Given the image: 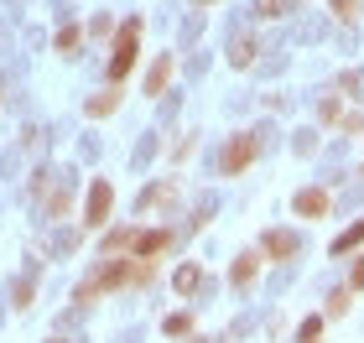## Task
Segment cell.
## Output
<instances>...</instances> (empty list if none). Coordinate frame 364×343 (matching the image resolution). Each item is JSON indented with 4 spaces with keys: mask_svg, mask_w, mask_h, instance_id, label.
Instances as JSON below:
<instances>
[{
    "mask_svg": "<svg viewBox=\"0 0 364 343\" xmlns=\"http://www.w3.org/2000/svg\"><path fill=\"white\" fill-rule=\"evenodd\" d=\"M109 214H114V187L99 177V183H89V198H84V224L89 229H105L109 224Z\"/></svg>",
    "mask_w": 364,
    "mask_h": 343,
    "instance_id": "277c9868",
    "label": "cell"
},
{
    "mask_svg": "<svg viewBox=\"0 0 364 343\" xmlns=\"http://www.w3.org/2000/svg\"><path fill=\"white\" fill-rule=\"evenodd\" d=\"M359 244H364V219L343 229V234H338L333 244H328V255H349V250H359Z\"/></svg>",
    "mask_w": 364,
    "mask_h": 343,
    "instance_id": "7c38bea8",
    "label": "cell"
},
{
    "mask_svg": "<svg viewBox=\"0 0 364 343\" xmlns=\"http://www.w3.org/2000/svg\"><path fill=\"white\" fill-rule=\"evenodd\" d=\"M167 84H172V58L161 53L151 68H146V78H141V94L146 99H156V94H167Z\"/></svg>",
    "mask_w": 364,
    "mask_h": 343,
    "instance_id": "ba28073f",
    "label": "cell"
},
{
    "mask_svg": "<svg viewBox=\"0 0 364 343\" xmlns=\"http://www.w3.org/2000/svg\"><path fill=\"white\" fill-rule=\"evenodd\" d=\"M114 109H120V89H105V94H89V99H84V114H89V120H105V114H114Z\"/></svg>",
    "mask_w": 364,
    "mask_h": 343,
    "instance_id": "8fae6325",
    "label": "cell"
},
{
    "mask_svg": "<svg viewBox=\"0 0 364 343\" xmlns=\"http://www.w3.org/2000/svg\"><path fill=\"white\" fill-rule=\"evenodd\" d=\"M328 11H333L338 21H349V26L359 21V0H328Z\"/></svg>",
    "mask_w": 364,
    "mask_h": 343,
    "instance_id": "ffe728a7",
    "label": "cell"
},
{
    "mask_svg": "<svg viewBox=\"0 0 364 343\" xmlns=\"http://www.w3.org/2000/svg\"><path fill=\"white\" fill-rule=\"evenodd\" d=\"M136 58H141V16L114 26V58H109V84L120 89L130 73H136Z\"/></svg>",
    "mask_w": 364,
    "mask_h": 343,
    "instance_id": "7a4b0ae2",
    "label": "cell"
},
{
    "mask_svg": "<svg viewBox=\"0 0 364 343\" xmlns=\"http://www.w3.org/2000/svg\"><path fill=\"white\" fill-rule=\"evenodd\" d=\"M172 229H136L130 234V255L136 260H151V255H161V250H172Z\"/></svg>",
    "mask_w": 364,
    "mask_h": 343,
    "instance_id": "8992f818",
    "label": "cell"
},
{
    "mask_svg": "<svg viewBox=\"0 0 364 343\" xmlns=\"http://www.w3.org/2000/svg\"><path fill=\"white\" fill-rule=\"evenodd\" d=\"M338 130H343V136H364V114H354V109H343V120H338Z\"/></svg>",
    "mask_w": 364,
    "mask_h": 343,
    "instance_id": "603a6c76",
    "label": "cell"
},
{
    "mask_svg": "<svg viewBox=\"0 0 364 343\" xmlns=\"http://www.w3.org/2000/svg\"><path fill=\"white\" fill-rule=\"evenodd\" d=\"M47 343H63V338H47Z\"/></svg>",
    "mask_w": 364,
    "mask_h": 343,
    "instance_id": "4dcf8cb0",
    "label": "cell"
},
{
    "mask_svg": "<svg viewBox=\"0 0 364 343\" xmlns=\"http://www.w3.org/2000/svg\"><path fill=\"white\" fill-rule=\"evenodd\" d=\"M156 281V266L151 260H105V266H99L94 276H84V281H78V291H73V302L78 307H89L94 297H105V291H120V286H151Z\"/></svg>",
    "mask_w": 364,
    "mask_h": 343,
    "instance_id": "6da1fadb",
    "label": "cell"
},
{
    "mask_svg": "<svg viewBox=\"0 0 364 343\" xmlns=\"http://www.w3.org/2000/svg\"><path fill=\"white\" fill-rule=\"evenodd\" d=\"M229 62H235V68H250V62H255V37H250V31H240V37H235Z\"/></svg>",
    "mask_w": 364,
    "mask_h": 343,
    "instance_id": "4fadbf2b",
    "label": "cell"
},
{
    "mask_svg": "<svg viewBox=\"0 0 364 343\" xmlns=\"http://www.w3.org/2000/svg\"><path fill=\"white\" fill-rule=\"evenodd\" d=\"M78 42H84V26H73V21H68V26H58V53H63V58H73V53H78Z\"/></svg>",
    "mask_w": 364,
    "mask_h": 343,
    "instance_id": "2e32d148",
    "label": "cell"
},
{
    "mask_svg": "<svg viewBox=\"0 0 364 343\" xmlns=\"http://www.w3.org/2000/svg\"><path fill=\"white\" fill-rule=\"evenodd\" d=\"M318 333H323V317H307L302 333H296V343H318Z\"/></svg>",
    "mask_w": 364,
    "mask_h": 343,
    "instance_id": "cb8c5ba5",
    "label": "cell"
},
{
    "mask_svg": "<svg viewBox=\"0 0 364 343\" xmlns=\"http://www.w3.org/2000/svg\"><path fill=\"white\" fill-rule=\"evenodd\" d=\"M296 250H302V239L291 229H266V239H260V255L266 260H296Z\"/></svg>",
    "mask_w": 364,
    "mask_h": 343,
    "instance_id": "52a82bcc",
    "label": "cell"
},
{
    "mask_svg": "<svg viewBox=\"0 0 364 343\" xmlns=\"http://www.w3.org/2000/svg\"><path fill=\"white\" fill-rule=\"evenodd\" d=\"M161 333H167V338H193V312H172V317H161Z\"/></svg>",
    "mask_w": 364,
    "mask_h": 343,
    "instance_id": "9a60e30c",
    "label": "cell"
},
{
    "mask_svg": "<svg viewBox=\"0 0 364 343\" xmlns=\"http://www.w3.org/2000/svg\"><path fill=\"white\" fill-rule=\"evenodd\" d=\"M42 203H47V214H63V208H68V187H63V183L47 187V183H42Z\"/></svg>",
    "mask_w": 364,
    "mask_h": 343,
    "instance_id": "ac0fdd59",
    "label": "cell"
},
{
    "mask_svg": "<svg viewBox=\"0 0 364 343\" xmlns=\"http://www.w3.org/2000/svg\"><path fill=\"white\" fill-rule=\"evenodd\" d=\"M31 291H37V281H31V276H26V281H16V312H26V307H31Z\"/></svg>",
    "mask_w": 364,
    "mask_h": 343,
    "instance_id": "7402d4cb",
    "label": "cell"
},
{
    "mask_svg": "<svg viewBox=\"0 0 364 343\" xmlns=\"http://www.w3.org/2000/svg\"><path fill=\"white\" fill-rule=\"evenodd\" d=\"M89 31H94V37H105V31H114V21H109V16H105V11H99V16H94V21H89Z\"/></svg>",
    "mask_w": 364,
    "mask_h": 343,
    "instance_id": "4316f807",
    "label": "cell"
},
{
    "mask_svg": "<svg viewBox=\"0 0 364 343\" xmlns=\"http://www.w3.org/2000/svg\"><path fill=\"white\" fill-rule=\"evenodd\" d=\"M359 286H364V255L354 260V276H349V291H359Z\"/></svg>",
    "mask_w": 364,
    "mask_h": 343,
    "instance_id": "83f0119b",
    "label": "cell"
},
{
    "mask_svg": "<svg viewBox=\"0 0 364 343\" xmlns=\"http://www.w3.org/2000/svg\"><path fill=\"white\" fill-rule=\"evenodd\" d=\"M291 208H296L302 219H323V214H328V192H323V187H302V192L291 198Z\"/></svg>",
    "mask_w": 364,
    "mask_h": 343,
    "instance_id": "9c48e42d",
    "label": "cell"
},
{
    "mask_svg": "<svg viewBox=\"0 0 364 343\" xmlns=\"http://www.w3.org/2000/svg\"><path fill=\"white\" fill-rule=\"evenodd\" d=\"M193 146H198L193 136H182V141H172V161H182V156H193Z\"/></svg>",
    "mask_w": 364,
    "mask_h": 343,
    "instance_id": "484cf974",
    "label": "cell"
},
{
    "mask_svg": "<svg viewBox=\"0 0 364 343\" xmlns=\"http://www.w3.org/2000/svg\"><path fill=\"white\" fill-rule=\"evenodd\" d=\"M177 198H182V183H177V177H161V183H151V187H146L141 198H136V214H151V208H172Z\"/></svg>",
    "mask_w": 364,
    "mask_h": 343,
    "instance_id": "5b68a950",
    "label": "cell"
},
{
    "mask_svg": "<svg viewBox=\"0 0 364 343\" xmlns=\"http://www.w3.org/2000/svg\"><path fill=\"white\" fill-rule=\"evenodd\" d=\"M323 120L338 125V120H343V104H338V99H323Z\"/></svg>",
    "mask_w": 364,
    "mask_h": 343,
    "instance_id": "d4e9b609",
    "label": "cell"
},
{
    "mask_svg": "<svg viewBox=\"0 0 364 343\" xmlns=\"http://www.w3.org/2000/svg\"><path fill=\"white\" fill-rule=\"evenodd\" d=\"M193 343H213V338H193Z\"/></svg>",
    "mask_w": 364,
    "mask_h": 343,
    "instance_id": "f546056e",
    "label": "cell"
},
{
    "mask_svg": "<svg viewBox=\"0 0 364 343\" xmlns=\"http://www.w3.org/2000/svg\"><path fill=\"white\" fill-rule=\"evenodd\" d=\"M260 260H266L260 250H240V255H235V266H229V281H235V286H250V281H255V271H260Z\"/></svg>",
    "mask_w": 364,
    "mask_h": 343,
    "instance_id": "30bf717a",
    "label": "cell"
},
{
    "mask_svg": "<svg viewBox=\"0 0 364 343\" xmlns=\"http://www.w3.org/2000/svg\"><path fill=\"white\" fill-rule=\"evenodd\" d=\"M198 281H203V271H198V266H193V260H188V266H177V276H172V286H177V297H193V291H198Z\"/></svg>",
    "mask_w": 364,
    "mask_h": 343,
    "instance_id": "5bb4252c",
    "label": "cell"
},
{
    "mask_svg": "<svg viewBox=\"0 0 364 343\" xmlns=\"http://www.w3.org/2000/svg\"><path fill=\"white\" fill-rule=\"evenodd\" d=\"M349 307H354V291H349V286H338V291H328V312H323V317H343Z\"/></svg>",
    "mask_w": 364,
    "mask_h": 343,
    "instance_id": "e0dca14e",
    "label": "cell"
},
{
    "mask_svg": "<svg viewBox=\"0 0 364 343\" xmlns=\"http://www.w3.org/2000/svg\"><path fill=\"white\" fill-rule=\"evenodd\" d=\"M193 6H198V11H203V6H219V0H193Z\"/></svg>",
    "mask_w": 364,
    "mask_h": 343,
    "instance_id": "f1b7e54d",
    "label": "cell"
},
{
    "mask_svg": "<svg viewBox=\"0 0 364 343\" xmlns=\"http://www.w3.org/2000/svg\"><path fill=\"white\" fill-rule=\"evenodd\" d=\"M291 6H296V0H260V6H255V11H260V16H266V21H276V16H287Z\"/></svg>",
    "mask_w": 364,
    "mask_h": 343,
    "instance_id": "44dd1931",
    "label": "cell"
},
{
    "mask_svg": "<svg viewBox=\"0 0 364 343\" xmlns=\"http://www.w3.org/2000/svg\"><path fill=\"white\" fill-rule=\"evenodd\" d=\"M255 156H260V130H240V136H229V146L219 151V172L224 177H240Z\"/></svg>",
    "mask_w": 364,
    "mask_h": 343,
    "instance_id": "3957f363",
    "label": "cell"
},
{
    "mask_svg": "<svg viewBox=\"0 0 364 343\" xmlns=\"http://www.w3.org/2000/svg\"><path fill=\"white\" fill-rule=\"evenodd\" d=\"M130 234H136V229H109V234H105V250H109V255L130 250Z\"/></svg>",
    "mask_w": 364,
    "mask_h": 343,
    "instance_id": "d6986e66",
    "label": "cell"
}]
</instances>
